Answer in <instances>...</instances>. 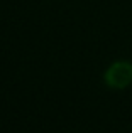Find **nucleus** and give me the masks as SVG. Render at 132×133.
I'll list each match as a JSON object with an SVG mask.
<instances>
[{
	"label": "nucleus",
	"instance_id": "f257e3e1",
	"mask_svg": "<svg viewBox=\"0 0 132 133\" xmlns=\"http://www.w3.org/2000/svg\"><path fill=\"white\" fill-rule=\"evenodd\" d=\"M103 81L112 89H125L132 84V62L130 61H115L107 68Z\"/></svg>",
	"mask_w": 132,
	"mask_h": 133
}]
</instances>
